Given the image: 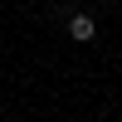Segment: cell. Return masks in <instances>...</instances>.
Masks as SVG:
<instances>
[{"mask_svg":"<svg viewBox=\"0 0 122 122\" xmlns=\"http://www.w3.org/2000/svg\"><path fill=\"white\" fill-rule=\"evenodd\" d=\"M68 34H73L78 44H88V39L98 34V25H93V20H88V15H73V20H68Z\"/></svg>","mask_w":122,"mask_h":122,"instance_id":"obj_1","label":"cell"}]
</instances>
